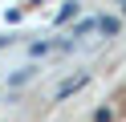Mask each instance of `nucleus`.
<instances>
[{
	"instance_id": "obj_1",
	"label": "nucleus",
	"mask_w": 126,
	"mask_h": 122,
	"mask_svg": "<svg viewBox=\"0 0 126 122\" xmlns=\"http://www.w3.org/2000/svg\"><path fill=\"white\" fill-rule=\"evenodd\" d=\"M85 122H126V86H118Z\"/></svg>"
}]
</instances>
